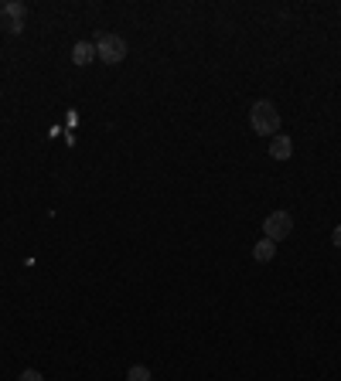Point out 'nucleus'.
Listing matches in <instances>:
<instances>
[{
  "mask_svg": "<svg viewBox=\"0 0 341 381\" xmlns=\"http://www.w3.org/2000/svg\"><path fill=\"white\" fill-rule=\"evenodd\" d=\"M249 122H253V130L260 137H273V133H280V109L270 99H260L249 109Z\"/></svg>",
  "mask_w": 341,
  "mask_h": 381,
  "instance_id": "nucleus-1",
  "label": "nucleus"
},
{
  "mask_svg": "<svg viewBox=\"0 0 341 381\" xmlns=\"http://www.w3.org/2000/svg\"><path fill=\"white\" fill-rule=\"evenodd\" d=\"M96 55L106 61V65H120V61L126 58V41L120 38V34H99L96 38Z\"/></svg>",
  "mask_w": 341,
  "mask_h": 381,
  "instance_id": "nucleus-2",
  "label": "nucleus"
},
{
  "mask_svg": "<svg viewBox=\"0 0 341 381\" xmlns=\"http://www.w3.org/2000/svg\"><path fill=\"white\" fill-rule=\"evenodd\" d=\"M263 239H273V242H283V239H287V235H290V231H294V218H290V214L287 212H273L270 214V218H266L263 221Z\"/></svg>",
  "mask_w": 341,
  "mask_h": 381,
  "instance_id": "nucleus-3",
  "label": "nucleus"
},
{
  "mask_svg": "<svg viewBox=\"0 0 341 381\" xmlns=\"http://www.w3.org/2000/svg\"><path fill=\"white\" fill-rule=\"evenodd\" d=\"M24 17H28V7L24 4H4L0 7V24L11 34H21L24 31Z\"/></svg>",
  "mask_w": 341,
  "mask_h": 381,
  "instance_id": "nucleus-4",
  "label": "nucleus"
},
{
  "mask_svg": "<svg viewBox=\"0 0 341 381\" xmlns=\"http://www.w3.org/2000/svg\"><path fill=\"white\" fill-rule=\"evenodd\" d=\"M270 157H273V160H290V157H294V143H290V137L280 133V137L270 140Z\"/></svg>",
  "mask_w": 341,
  "mask_h": 381,
  "instance_id": "nucleus-5",
  "label": "nucleus"
},
{
  "mask_svg": "<svg viewBox=\"0 0 341 381\" xmlns=\"http://www.w3.org/2000/svg\"><path fill=\"white\" fill-rule=\"evenodd\" d=\"M273 256H277V242L273 239H260V242L253 245V259L256 262H270Z\"/></svg>",
  "mask_w": 341,
  "mask_h": 381,
  "instance_id": "nucleus-6",
  "label": "nucleus"
},
{
  "mask_svg": "<svg viewBox=\"0 0 341 381\" xmlns=\"http://www.w3.org/2000/svg\"><path fill=\"white\" fill-rule=\"evenodd\" d=\"M93 58H96V45H89V41H78V45L72 48V61H76V65H89Z\"/></svg>",
  "mask_w": 341,
  "mask_h": 381,
  "instance_id": "nucleus-7",
  "label": "nucleus"
},
{
  "mask_svg": "<svg viewBox=\"0 0 341 381\" xmlns=\"http://www.w3.org/2000/svg\"><path fill=\"white\" fill-rule=\"evenodd\" d=\"M126 381H151V371L143 365H133L130 371H126Z\"/></svg>",
  "mask_w": 341,
  "mask_h": 381,
  "instance_id": "nucleus-8",
  "label": "nucleus"
},
{
  "mask_svg": "<svg viewBox=\"0 0 341 381\" xmlns=\"http://www.w3.org/2000/svg\"><path fill=\"white\" fill-rule=\"evenodd\" d=\"M17 381H45V378H41V375H38L34 367H28V371H24V375H21V378H17Z\"/></svg>",
  "mask_w": 341,
  "mask_h": 381,
  "instance_id": "nucleus-9",
  "label": "nucleus"
},
{
  "mask_svg": "<svg viewBox=\"0 0 341 381\" xmlns=\"http://www.w3.org/2000/svg\"><path fill=\"white\" fill-rule=\"evenodd\" d=\"M331 242H335V245H338V249H341V225H338V229H335V235H331Z\"/></svg>",
  "mask_w": 341,
  "mask_h": 381,
  "instance_id": "nucleus-10",
  "label": "nucleus"
}]
</instances>
